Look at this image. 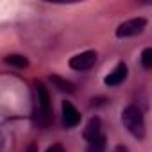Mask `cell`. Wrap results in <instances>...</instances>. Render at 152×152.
Instances as JSON below:
<instances>
[{"instance_id":"cell-2","label":"cell","mask_w":152,"mask_h":152,"mask_svg":"<svg viewBox=\"0 0 152 152\" xmlns=\"http://www.w3.org/2000/svg\"><path fill=\"white\" fill-rule=\"evenodd\" d=\"M122 124L129 131V134H132L136 140L145 138V118H143V113L138 106L129 104L122 111Z\"/></svg>"},{"instance_id":"cell-7","label":"cell","mask_w":152,"mask_h":152,"mask_svg":"<svg viewBox=\"0 0 152 152\" xmlns=\"http://www.w3.org/2000/svg\"><path fill=\"white\" fill-rule=\"evenodd\" d=\"M100 134H104V132H102V122H100V118H99V116L90 118V122L86 124L84 132H83L84 140H86V141H91V140L99 138Z\"/></svg>"},{"instance_id":"cell-10","label":"cell","mask_w":152,"mask_h":152,"mask_svg":"<svg viewBox=\"0 0 152 152\" xmlns=\"http://www.w3.org/2000/svg\"><path fill=\"white\" fill-rule=\"evenodd\" d=\"M104 150H106V136H104V134H100L99 138L88 141L86 152H104Z\"/></svg>"},{"instance_id":"cell-9","label":"cell","mask_w":152,"mask_h":152,"mask_svg":"<svg viewBox=\"0 0 152 152\" xmlns=\"http://www.w3.org/2000/svg\"><path fill=\"white\" fill-rule=\"evenodd\" d=\"M4 61L11 66H16V68H27L29 66V59L25 56H20V54H9V56H6Z\"/></svg>"},{"instance_id":"cell-3","label":"cell","mask_w":152,"mask_h":152,"mask_svg":"<svg viewBox=\"0 0 152 152\" xmlns=\"http://www.w3.org/2000/svg\"><path fill=\"white\" fill-rule=\"evenodd\" d=\"M97 57H99V54L95 50H86V52H81L77 56H73L68 64L75 72H86V70H91L95 66Z\"/></svg>"},{"instance_id":"cell-8","label":"cell","mask_w":152,"mask_h":152,"mask_svg":"<svg viewBox=\"0 0 152 152\" xmlns=\"http://www.w3.org/2000/svg\"><path fill=\"white\" fill-rule=\"evenodd\" d=\"M50 83H52V86H56V88H57L59 91H63V93H75L73 83H70V81L59 77V75H50Z\"/></svg>"},{"instance_id":"cell-1","label":"cell","mask_w":152,"mask_h":152,"mask_svg":"<svg viewBox=\"0 0 152 152\" xmlns=\"http://www.w3.org/2000/svg\"><path fill=\"white\" fill-rule=\"evenodd\" d=\"M34 88H36V107H34V124L41 129H47L50 124H52V104H50V95H48V90L47 86L41 83V81H36L34 83Z\"/></svg>"},{"instance_id":"cell-12","label":"cell","mask_w":152,"mask_h":152,"mask_svg":"<svg viewBox=\"0 0 152 152\" xmlns=\"http://www.w3.org/2000/svg\"><path fill=\"white\" fill-rule=\"evenodd\" d=\"M47 152H64V148H63V145L56 143V145H52L50 148H47Z\"/></svg>"},{"instance_id":"cell-5","label":"cell","mask_w":152,"mask_h":152,"mask_svg":"<svg viewBox=\"0 0 152 152\" xmlns=\"http://www.w3.org/2000/svg\"><path fill=\"white\" fill-rule=\"evenodd\" d=\"M61 111H63V125L66 129H72L75 125H79L81 122V113L75 109V106L68 100H63L61 104Z\"/></svg>"},{"instance_id":"cell-11","label":"cell","mask_w":152,"mask_h":152,"mask_svg":"<svg viewBox=\"0 0 152 152\" xmlns=\"http://www.w3.org/2000/svg\"><path fill=\"white\" fill-rule=\"evenodd\" d=\"M141 66L145 70H150L152 68V48H145L141 52Z\"/></svg>"},{"instance_id":"cell-4","label":"cell","mask_w":152,"mask_h":152,"mask_svg":"<svg viewBox=\"0 0 152 152\" xmlns=\"http://www.w3.org/2000/svg\"><path fill=\"white\" fill-rule=\"evenodd\" d=\"M147 29V20L145 18H132L127 20L124 23H120L116 27V36L118 38H131V36H138Z\"/></svg>"},{"instance_id":"cell-13","label":"cell","mask_w":152,"mask_h":152,"mask_svg":"<svg viewBox=\"0 0 152 152\" xmlns=\"http://www.w3.org/2000/svg\"><path fill=\"white\" fill-rule=\"evenodd\" d=\"M111 152H129V148H127L125 145H116V147H115Z\"/></svg>"},{"instance_id":"cell-6","label":"cell","mask_w":152,"mask_h":152,"mask_svg":"<svg viewBox=\"0 0 152 152\" xmlns=\"http://www.w3.org/2000/svg\"><path fill=\"white\" fill-rule=\"evenodd\" d=\"M127 75H129L127 64H125V63H118V64H116V68H115V70L107 75V77L104 79V83H106V86L115 88V86H120V84L127 79Z\"/></svg>"},{"instance_id":"cell-14","label":"cell","mask_w":152,"mask_h":152,"mask_svg":"<svg viewBox=\"0 0 152 152\" xmlns=\"http://www.w3.org/2000/svg\"><path fill=\"white\" fill-rule=\"evenodd\" d=\"M25 152H38V147H36L34 143H31V145L27 147V150H25Z\"/></svg>"}]
</instances>
